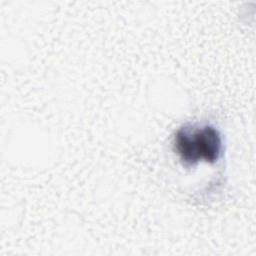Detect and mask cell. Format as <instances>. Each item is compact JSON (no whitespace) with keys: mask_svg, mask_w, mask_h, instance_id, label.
<instances>
[{"mask_svg":"<svg viewBox=\"0 0 256 256\" xmlns=\"http://www.w3.org/2000/svg\"><path fill=\"white\" fill-rule=\"evenodd\" d=\"M174 144L186 166L194 165L200 160L214 163L219 159L222 149L220 133L210 125L182 127L175 135Z\"/></svg>","mask_w":256,"mask_h":256,"instance_id":"1","label":"cell"}]
</instances>
